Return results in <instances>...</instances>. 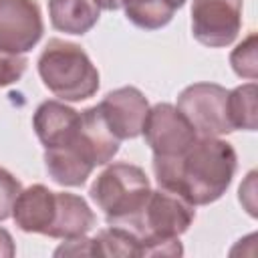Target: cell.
<instances>
[{
  "instance_id": "14",
  "label": "cell",
  "mask_w": 258,
  "mask_h": 258,
  "mask_svg": "<svg viewBox=\"0 0 258 258\" xmlns=\"http://www.w3.org/2000/svg\"><path fill=\"white\" fill-rule=\"evenodd\" d=\"M103 10H125L129 22L143 30H157L169 24L175 8L169 0H97Z\"/></svg>"
},
{
  "instance_id": "16",
  "label": "cell",
  "mask_w": 258,
  "mask_h": 258,
  "mask_svg": "<svg viewBox=\"0 0 258 258\" xmlns=\"http://www.w3.org/2000/svg\"><path fill=\"white\" fill-rule=\"evenodd\" d=\"M93 256H141V242L125 228L109 226L91 238Z\"/></svg>"
},
{
  "instance_id": "7",
  "label": "cell",
  "mask_w": 258,
  "mask_h": 258,
  "mask_svg": "<svg viewBox=\"0 0 258 258\" xmlns=\"http://www.w3.org/2000/svg\"><path fill=\"white\" fill-rule=\"evenodd\" d=\"M141 135L155 157L179 155L200 137L191 123L171 103H157L149 107Z\"/></svg>"
},
{
  "instance_id": "1",
  "label": "cell",
  "mask_w": 258,
  "mask_h": 258,
  "mask_svg": "<svg viewBox=\"0 0 258 258\" xmlns=\"http://www.w3.org/2000/svg\"><path fill=\"white\" fill-rule=\"evenodd\" d=\"M238 167L232 143L222 137H198L183 153L153 155V173L159 187L179 194L191 206H208L230 187Z\"/></svg>"
},
{
  "instance_id": "21",
  "label": "cell",
  "mask_w": 258,
  "mask_h": 258,
  "mask_svg": "<svg viewBox=\"0 0 258 258\" xmlns=\"http://www.w3.org/2000/svg\"><path fill=\"white\" fill-rule=\"evenodd\" d=\"M16 254V246L12 234L6 228H0V258H12Z\"/></svg>"
},
{
  "instance_id": "13",
  "label": "cell",
  "mask_w": 258,
  "mask_h": 258,
  "mask_svg": "<svg viewBox=\"0 0 258 258\" xmlns=\"http://www.w3.org/2000/svg\"><path fill=\"white\" fill-rule=\"evenodd\" d=\"M101 16L97 0H48L50 26L64 34H87Z\"/></svg>"
},
{
  "instance_id": "5",
  "label": "cell",
  "mask_w": 258,
  "mask_h": 258,
  "mask_svg": "<svg viewBox=\"0 0 258 258\" xmlns=\"http://www.w3.org/2000/svg\"><path fill=\"white\" fill-rule=\"evenodd\" d=\"M175 107L200 137H222L234 131L228 119V89L218 83H194L185 87Z\"/></svg>"
},
{
  "instance_id": "18",
  "label": "cell",
  "mask_w": 258,
  "mask_h": 258,
  "mask_svg": "<svg viewBox=\"0 0 258 258\" xmlns=\"http://www.w3.org/2000/svg\"><path fill=\"white\" fill-rule=\"evenodd\" d=\"M20 191H22L20 179L14 173H10L6 167H0V222L12 218V208Z\"/></svg>"
},
{
  "instance_id": "10",
  "label": "cell",
  "mask_w": 258,
  "mask_h": 258,
  "mask_svg": "<svg viewBox=\"0 0 258 258\" xmlns=\"http://www.w3.org/2000/svg\"><path fill=\"white\" fill-rule=\"evenodd\" d=\"M32 129L44 149L75 145L81 129V111L60 99L42 101L32 115Z\"/></svg>"
},
{
  "instance_id": "19",
  "label": "cell",
  "mask_w": 258,
  "mask_h": 258,
  "mask_svg": "<svg viewBox=\"0 0 258 258\" xmlns=\"http://www.w3.org/2000/svg\"><path fill=\"white\" fill-rule=\"evenodd\" d=\"M26 67H28V58L24 54L0 52V89L18 83L26 73Z\"/></svg>"
},
{
  "instance_id": "20",
  "label": "cell",
  "mask_w": 258,
  "mask_h": 258,
  "mask_svg": "<svg viewBox=\"0 0 258 258\" xmlns=\"http://www.w3.org/2000/svg\"><path fill=\"white\" fill-rule=\"evenodd\" d=\"M254 179H256V171H250L246 175V181L240 185V202L244 204V208L248 210V214L254 218L256 216V206H254Z\"/></svg>"
},
{
  "instance_id": "9",
  "label": "cell",
  "mask_w": 258,
  "mask_h": 258,
  "mask_svg": "<svg viewBox=\"0 0 258 258\" xmlns=\"http://www.w3.org/2000/svg\"><path fill=\"white\" fill-rule=\"evenodd\" d=\"M109 131L119 139H135L143 131V123L149 111L147 97L137 87H119L109 91L97 105Z\"/></svg>"
},
{
  "instance_id": "12",
  "label": "cell",
  "mask_w": 258,
  "mask_h": 258,
  "mask_svg": "<svg viewBox=\"0 0 258 258\" xmlns=\"http://www.w3.org/2000/svg\"><path fill=\"white\" fill-rule=\"evenodd\" d=\"M97 224V216L83 196L71 191H56L54 220L48 230V238L73 240L87 236Z\"/></svg>"
},
{
  "instance_id": "8",
  "label": "cell",
  "mask_w": 258,
  "mask_h": 258,
  "mask_svg": "<svg viewBox=\"0 0 258 258\" xmlns=\"http://www.w3.org/2000/svg\"><path fill=\"white\" fill-rule=\"evenodd\" d=\"M42 32L36 0H0V52L26 54L38 44Z\"/></svg>"
},
{
  "instance_id": "15",
  "label": "cell",
  "mask_w": 258,
  "mask_h": 258,
  "mask_svg": "<svg viewBox=\"0 0 258 258\" xmlns=\"http://www.w3.org/2000/svg\"><path fill=\"white\" fill-rule=\"evenodd\" d=\"M256 83H244L232 91H228V119L232 129L256 131L258 125V107H256Z\"/></svg>"
},
{
  "instance_id": "17",
  "label": "cell",
  "mask_w": 258,
  "mask_h": 258,
  "mask_svg": "<svg viewBox=\"0 0 258 258\" xmlns=\"http://www.w3.org/2000/svg\"><path fill=\"white\" fill-rule=\"evenodd\" d=\"M230 64H232V71L240 79L256 81L258 77V36L256 32H250L230 52Z\"/></svg>"
},
{
  "instance_id": "2",
  "label": "cell",
  "mask_w": 258,
  "mask_h": 258,
  "mask_svg": "<svg viewBox=\"0 0 258 258\" xmlns=\"http://www.w3.org/2000/svg\"><path fill=\"white\" fill-rule=\"evenodd\" d=\"M196 220V206L165 187L149 191L141 212L125 228L141 242V256H181L179 236Z\"/></svg>"
},
{
  "instance_id": "6",
  "label": "cell",
  "mask_w": 258,
  "mask_h": 258,
  "mask_svg": "<svg viewBox=\"0 0 258 258\" xmlns=\"http://www.w3.org/2000/svg\"><path fill=\"white\" fill-rule=\"evenodd\" d=\"M244 0H194L191 34L210 48L230 46L242 30Z\"/></svg>"
},
{
  "instance_id": "4",
  "label": "cell",
  "mask_w": 258,
  "mask_h": 258,
  "mask_svg": "<svg viewBox=\"0 0 258 258\" xmlns=\"http://www.w3.org/2000/svg\"><path fill=\"white\" fill-rule=\"evenodd\" d=\"M149 191V177L139 165L117 161L95 177L89 198L105 214L107 226H125L141 212Z\"/></svg>"
},
{
  "instance_id": "11",
  "label": "cell",
  "mask_w": 258,
  "mask_h": 258,
  "mask_svg": "<svg viewBox=\"0 0 258 258\" xmlns=\"http://www.w3.org/2000/svg\"><path fill=\"white\" fill-rule=\"evenodd\" d=\"M54 210L56 191L48 189L42 183H32L28 187H22V191L18 194L12 208V220L18 230L26 234L48 236V230L54 220Z\"/></svg>"
},
{
  "instance_id": "3",
  "label": "cell",
  "mask_w": 258,
  "mask_h": 258,
  "mask_svg": "<svg viewBox=\"0 0 258 258\" xmlns=\"http://www.w3.org/2000/svg\"><path fill=\"white\" fill-rule=\"evenodd\" d=\"M42 85L60 101L79 103L93 97L101 87V77L81 44L50 38L36 60Z\"/></svg>"
}]
</instances>
